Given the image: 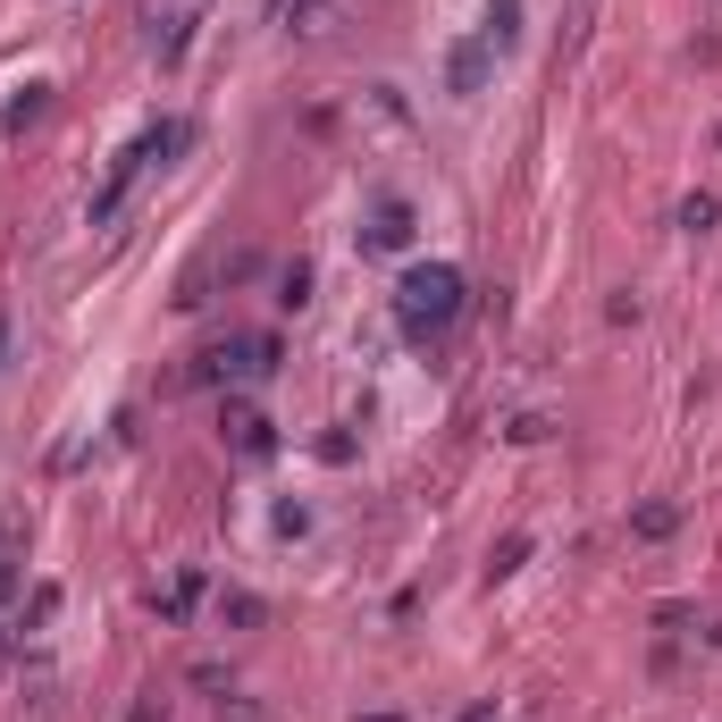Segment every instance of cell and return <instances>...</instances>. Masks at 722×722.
Instances as JSON below:
<instances>
[{"label":"cell","instance_id":"cell-1","mask_svg":"<svg viewBox=\"0 0 722 722\" xmlns=\"http://www.w3.org/2000/svg\"><path fill=\"white\" fill-rule=\"evenodd\" d=\"M454 312H463V278H454L445 261H429V269H411V278H404V328H411V337H445Z\"/></svg>","mask_w":722,"mask_h":722},{"label":"cell","instance_id":"cell-2","mask_svg":"<svg viewBox=\"0 0 722 722\" xmlns=\"http://www.w3.org/2000/svg\"><path fill=\"white\" fill-rule=\"evenodd\" d=\"M411 236V211L404 202H378V227H370V244H404Z\"/></svg>","mask_w":722,"mask_h":722},{"label":"cell","instance_id":"cell-3","mask_svg":"<svg viewBox=\"0 0 722 722\" xmlns=\"http://www.w3.org/2000/svg\"><path fill=\"white\" fill-rule=\"evenodd\" d=\"M487 85V51H454V93H479Z\"/></svg>","mask_w":722,"mask_h":722},{"label":"cell","instance_id":"cell-4","mask_svg":"<svg viewBox=\"0 0 722 722\" xmlns=\"http://www.w3.org/2000/svg\"><path fill=\"white\" fill-rule=\"evenodd\" d=\"M672 521H681L672 504H647V512H638V537H663V530H672Z\"/></svg>","mask_w":722,"mask_h":722},{"label":"cell","instance_id":"cell-5","mask_svg":"<svg viewBox=\"0 0 722 722\" xmlns=\"http://www.w3.org/2000/svg\"><path fill=\"white\" fill-rule=\"evenodd\" d=\"M0 337H9V328H0Z\"/></svg>","mask_w":722,"mask_h":722}]
</instances>
